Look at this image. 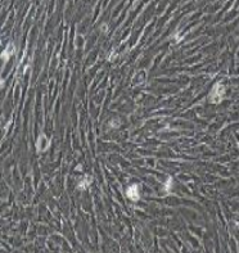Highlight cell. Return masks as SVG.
<instances>
[{"label": "cell", "mask_w": 239, "mask_h": 253, "mask_svg": "<svg viewBox=\"0 0 239 253\" xmlns=\"http://www.w3.org/2000/svg\"><path fill=\"white\" fill-rule=\"evenodd\" d=\"M127 197H129L131 201H138L139 199V189L138 185H133L127 189Z\"/></svg>", "instance_id": "cell-1"}, {"label": "cell", "mask_w": 239, "mask_h": 253, "mask_svg": "<svg viewBox=\"0 0 239 253\" xmlns=\"http://www.w3.org/2000/svg\"><path fill=\"white\" fill-rule=\"evenodd\" d=\"M48 144H49V140L45 138V135H41L37 140V149L39 151H45L48 148Z\"/></svg>", "instance_id": "cell-2"}, {"label": "cell", "mask_w": 239, "mask_h": 253, "mask_svg": "<svg viewBox=\"0 0 239 253\" xmlns=\"http://www.w3.org/2000/svg\"><path fill=\"white\" fill-rule=\"evenodd\" d=\"M10 49H13V46H12V45H9V46H8V49L5 50V57H3V60H4V62H6V60L9 59V57L12 55V53H10Z\"/></svg>", "instance_id": "cell-3"}, {"label": "cell", "mask_w": 239, "mask_h": 253, "mask_svg": "<svg viewBox=\"0 0 239 253\" xmlns=\"http://www.w3.org/2000/svg\"><path fill=\"white\" fill-rule=\"evenodd\" d=\"M89 183H90V181H86V180H84L83 183H80V184H78V186H80V189H85V188H88Z\"/></svg>", "instance_id": "cell-4"}]
</instances>
